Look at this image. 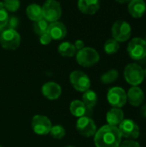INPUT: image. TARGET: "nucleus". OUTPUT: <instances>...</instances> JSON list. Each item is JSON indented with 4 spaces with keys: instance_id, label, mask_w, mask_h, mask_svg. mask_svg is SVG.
<instances>
[{
    "instance_id": "f257e3e1",
    "label": "nucleus",
    "mask_w": 146,
    "mask_h": 147,
    "mask_svg": "<svg viewBox=\"0 0 146 147\" xmlns=\"http://www.w3.org/2000/svg\"><path fill=\"white\" fill-rule=\"evenodd\" d=\"M96 147H119L122 136L118 127L105 125L96 131L94 135Z\"/></svg>"
},
{
    "instance_id": "f03ea898",
    "label": "nucleus",
    "mask_w": 146,
    "mask_h": 147,
    "mask_svg": "<svg viewBox=\"0 0 146 147\" xmlns=\"http://www.w3.org/2000/svg\"><path fill=\"white\" fill-rule=\"evenodd\" d=\"M124 78L132 86H138L145 79L144 69L136 63H131L125 67Z\"/></svg>"
},
{
    "instance_id": "7ed1b4c3",
    "label": "nucleus",
    "mask_w": 146,
    "mask_h": 147,
    "mask_svg": "<svg viewBox=\"0 0 146 147\" xmlns=\"http://www.w3.org/2000/svg\"><path fill=\"white\" fill-rule=\"evenodd\" d=\"M76 59L81 66L90 67L98 63L100 55L98 52L92 47H83L77 53Z\"/></svg>"
},
{
    "instance_id": "20e7f679",
    "label": "nucleus",
    "mask_w": 146,
    "mask_h": 147,
    "mask_svg": "<svg viewBox=\"0 0 146 147\" xmlns=\"http://www.w3.org/2000/svg\"><path fill=\"white\" fill-rule=\"evenodd\" d=\"M42 15L48 22H58L62 15L60 3L56 0H46L42 6Z\"/></svg>"
},
{
    "instance_id": "39448f33",
    "label": "nucleus",
    "mask_w": 146,
    "mask_h": 147,
    "mask_svg": "<svg viewBox=\"0 0 146 147\" xmlns=\"http://www.w3.org/2000/svg\"><path fill=\"white\" fill-rule=\"evenodd\" d=\"M127 53L133 60H141L146 57V41L145 39L135 37L127 46Z\"/></svg>"
},
{
    "instance_id": "423d86ee",
    "label": "nucleus",
    "mask_w": 146,
    "mask_h": 147,
    "mask_svg": "<svg viewBox=\"0 0 146 147\" xmlns=\"http://www.w3.org/2000/svg\"><path fill=\"white\" fill-rule=\"evenodd\" d=\"M132 34L131 25L125 20L116 21L112 27V36L118 42L127 41Z\"/></svg>"
},
{
    "instance_id": "0eeeda50",
    "label": "nucleus",
    "mask_w": 146,
    "mask_h": 147,
    "mask_svg": "<svg viewBox=\"0 0 146 147\" xmlns=\"http://www.w3.org/2000/svg\"><path fill=\"white\" fill-rule=\"evenodd\" d=\"M0 44L6 50H15L21 44V36L15 29L8 28L1 34Z\"/></svg>"
},
{
    "instance_id": "6e6552de",
    "label": "nucleus",
    "mask_w": 146,
    "mask_h": 147,
    "mask_svg": "<svg viewBox=\"0 0 146 147\" xmlns=\"http://www.w3.org/2000/svg\"><path fill=\"white\" fill-rule=\"evenodd\" d=\"M70 82L73 88L80 92H84L89 90L91 84L89 76L81 71H72L70 74Z\"/></svg>"
},
{
    "instance_id": "1a4fd4ad",
    "label": "nucleus",
    "mask_w": 146,
    "mask_h": 147,
    "mask_svg": "<svg viewBox=\"0 0 146 147\" xmlns=\"http://www.w3.org/2000/svg\"><path fill=\"white\" fill-rule=\"evenodd\" d=\"M108 102L113 108L121 109L127 102L126 92L120 87H113L109 89L107 95Z\"/></svg>"
},
{
    "instance_id": "9d476101",
    "label": "nucleus",
    "mask_w": 146,
    "mask_h": 147,
    "mask_svg": "<svg viewBox=\"0 0 146 147\" xmlns=\"http://www.w3.org/2000/svg\"><path fill=\"white\" fill-rule=\"evenodd\" d=\"M121 136L128 140H136L139 138L140 129L139 125L132 119H124L118 127Z\"/></svg>"
},
{
    "instance_id": "9b49d317",
    "label": "nucleus",
    "mask_w": 146,
    "mask_h": 147,
    "mask_svg": "<svg viewBox=\"0 0 146 147\" xmlns=\"http://www.w3.org/2000/svg\"><path fill=\"white\" fill-rule=\"evenodd\" d=\"M76 129L83 137L94 136L96 133V125L90 117H81L76 123Z\"/></svg>"
},
{
    "instance_id": "f8f14e48",
    "label": "nucleus",
    "mask_w": 146,
    "mask_h": 147,
    "mask_svg": "<svg viewBox=\"0 0 146 147\" xmlns=\"http://www.w3.org/2000/svg\"><path fill=\"white\" fill-rule=\"evenodd\" d=\"M52 122L45 115H37L32 119V128L34 134L38 135H46L52 128Z\"/></svg>"
},
{
    "instance_id": "ddd939ff",
    "label": "nucleus",
    "mask_w": 146,
    "mask_h": 147,
    "mask_svg": "<svg viewBox=\"0 0 146 147\" xmlns=\"http://www.w3.org/2000/svg\"><path fill=\"white\" fill-rule=\"evenodd\" d=\"M71 113L78 118L81 117H91L93 115V109L87 106L83 101L75 100L72 101L70 105Z\"/></svg>"
},
{
    "instance_id": "4468645a",
    "label": "nucleus",
    "mask_w": 146,
    "mask_h": 147,
    "mask_svg": "<svg viewBox=\"0 0 146 147\" xmlns=\"http://www.w3.org/2000/svg\"><path fill=\"white\" fill-rule=\"evenodd\" d=\"M127 102L133 107H139L145 100V93L139 86H132L126 92Z\"/></svg>"
},
{
    "instance_id": "2eb2a0df",
    "label": "nucleus",
    "mask_w": 146,
    "mask_h": 147,
    "mask_svg": "<svg viewBox=\"0 0 146 147\" xmlns=\"http://www.w3.org/2000/svg\"><path fill=\"white\" fill-rule=\"evenodd\" d=\"M41 92L46 98L49 100H57L61 96L62 90L59 84L54 82H47L42 86Z\"/></svg>"
},
{
    "instance_id": "dca6fc26",
    "label": "nucleus",
    "mask_w": 146,
    "mask_h": 147,
    "mask_svg": "<svg viewBox=\"0 0 146 147\" xmlns=\"http://www.w3.org/2000/svg\"><path fill=\"white\" fill-rule=\"evenodd\" d=\"M47 33L51 36L52 40H63L67 34L66 27L64 23L60 22H51L47 28Z\"/></svg>"
},
{
    "instance_id": "f3484780",
    "label": "nucleus",
    "mask_w": 146,
    "mask_h": 147,
    "mask_svg": "<svg viewBox=\"0 0 146 147\" xmlns=\"http://www.w3.org/2000/svg\"><path fill=\"white\" fill-rule=\"evenodd\" d=\"M77 6L79 10L85 15H95L100 9L99 0H78Z\"/></svg>"
},
{
    "instance_id": "a211bd4d",
    "label": "nucleus",
    "mask_w": 146,
    "mask_h": 147,
    "mask_svg": "<svg viewBox=\"0 0 146 147\" xmlns=\"http://www.w3.org/2000/svg\"><path fill=\"white\" fill-rule=\"evenodd\" d=\"M128 12L133 18H141L146 12V3L144 0H131L128 3Z\"/></svg>"
},
{
    "instance_id": "6ab92c4d",
    "label": "nucleus",
    "mask_w": 146,
    "mask_h": 147,
    "mask_svg": "<svg viewBox=\"0 0 146 147\" xmlns=\"http://www.w3.org/2000/svg\"><path fill=\"white\" fill-rule=\"evenodd\" d=\"M125 115L121 109L120 108H112L108 110L106 115V120L108 122V125L117 127L119 126L121 121L124 120Z\"/></svg>"
},
{
    "instance_id": "aec40b11",
    "label": "nucleus",
    "mask_w": 146,
    "mask_h": 147,
    "mask_svg": "<svg viewBox=\"0 0 146 147\" xmlns=\"http://www.w3.org/2000/svg\"><path fill=\"white\" fill-rule=\"evenodd\" d=\"M26 14L27 16L33 22H36L43 18L42 7L37 3L29 4L26 9Z\"/></svg>"
},
{
    "instance_id": "412c9836",
    "label": "nucleus",
    "mask_w": 146,
    "mask_h": 147,
    "mask_svg": "<svg viewBox=\"0 0 146 147\" xmlns=\"http://www.w3.org/2000/svg\"><path fill=\"white\" fill-rule=\"evenodd\" d=\"M58 51L59 54L63 57H73L77 53V49L74 44L68 42V41L62 42L59 46Z\"/></svg>"
},
{
    "instance_id": "4be33fe9",
    "label": "nucleus",
    "mask_w": 146,
    "mask_h": 147,
    "mask_svg": "<svg viewBox=\"0 0 146 147\" xmlns=\"http://www.w3.org/2000/svg\"><path fill=\"white\" fill-rule=\"evenodd\" d=\"M82 98H83V102L87 106H89V108H92V109L96 105L97 101H98V96H97L96 93L91 90H88L84 91Z\"/></svg>"
},
{
    "instance_id": "5701e85b",
    "label": "nucleus",
    "mask_w": 146,
    "mask_h": 147,
    "mask_svg": "<svg viewBox=\"0 0 146 147\" xmlns=\"http://www.w3.org/2000/svg\"><path fill=\"white\" fill-rule=\"evenodd\" d=\"M119 78V72L115 69H112L103 73L101 77V82L105 84H109L115 82Z\"/></svg>"
},
{
    "instance_id": "b1692460",
    "label": "nucleus",
    "mask_w": 146,
    "mask_h": 147,
    "mask_svg": "<svg viewBox=\"0 0 146 147\" xmlns=\"http://www.w3.org/2000/svg\"><path fill=\"white\" fill-rule=\"evenodd\" d=\"M120 49V42H118L114 38L108 39L104 44V51L107 54L112 55L116 53Z\"/></svg>"
},
{
    "instance_id": "393cba45",
    "label": "nucleus",
    "mask_w": 146,
    "mask_h": 147,
    "mask_svg": "<svg viewBox=\"0 0 146 147\" xmlns=\"http://www.w3.org/2000/svg\"><path fill=\"white\" fill-rule=\"evenodd\" d=\"M48 26H49V23L46 20H45L44 18L39 20V21H36V22H34V25H33V29H34V32L38 34V35H41L43 34L44 33H46L47 32V28H48Z\"/></svg>"
},
{
    "instance_id": "a878e982",
    "label": "nucleus",
    "mask_w": 146,
    "mask_h": 147,
    "mask_svg": "<svg viewBox=\"0 0 146 147\" xmlns=\"http://www.w3.org/2000/svg\"><path fill=\"white\" fill-rule=\"evenodd\" d=\"M49 134H51V136L52 138L57 139V140H61L65 135V129L61 125L52 126V128H51Z\"/></svg>"
},
{
    "instance_id": "bb28decb",
    "label": "nucleus",
    "mask_w": 146,
    "mask_h": 147,
    "mask_svg": "<svg viewBox=\"0 0 146 147\" xmlns=\"http://www.w3.org/2000/svg\"><path fill=\"white\" fill-rule=\"evenodd\" d=\"M3 4L7 11L15 12L20 8V0H3Z\"/></svg>"
},
{
    "instance_id": "cd10ccee",
    "label": "nucleus",
    "mask_w": 146,
    "mask_h": 147,
    "mask_svg": "<svg viewBox=\"0 0 146 147\" xmlns=\"http://www.w3.org/2000/svg\"><path fill=\"white\" fill-rule=\"evenodd\" d=\"M9 22L8 11L3 7V3H0V29L4 28Z\"/></svg>"
},
{
    "instance_id": "c85d7f7f",
    "label": "nucleus",
    "mask_w": 146,
    "mask_h": 147,
    "mask_svg": "<svg viewBox=\"0 0 146 147\" xmlns=\"http://www.w3.org/2000/svg\"><path fill=\"white\" fill-rule=\"evenodd\" d=\"M51 41H52V38H51V36L49 35V34L47 32L44 33L41 35H40V44L48 45V44L51 43Z\"/></svg>"
},
{
    "instance_id": "c756f323",
    "label": "nucleus",
    "mask_w": 146,
    "mask_h": 147,
    "mask_svg": "<svg viewBox=\"0 0 146 147\" xmlns=\"http://www.w3.org/2000/svg\"><path fill=\"white\" fill-rule=\"evenodd\" d=\"M119 147H141V146H140V145H139L137 141H135V140H125V141L121 142Z\"/></svg>"
},
{
    "instance_id": "7c9ffc66",
    "label": "nucleus",
    "mask_w": 146,
    "mask_h": 147,
    "mask_svg": "<svg viewBox=\"0 0 146 147\" xmlns=\"http://www.w3.org/2000/svg\"><path fill=\"white\" fill-rule=\"evenodd\" d=\"M8 24H9V28H13L15 29L17 25H18V21H17V18H15V17H12L10 20H9L8 22Z\"/></svg>"
},
{
    "instance_id": "2f4dec72",
    "label": "nucleus",
    "mask_w": 146,
    "mask_h": 147,
    "mask_svg": "<svg viewBox=\"0 0 146 147\" xmlns=\"http://www.w3.org/2000/svg\"><path fill=\"white\" fill-rule=\"evenodd\" d=\"M74 46H75L76 49L79 51V50H81V49H83V48L84 47V43H83V41L81 40H77L75 41Z\"/></svg>"
},
{
    "instance_id": "473e14b6",
    "label": "nucleus",
    "mask_w": 146,
    "mask_h": 147,
    "mask_svg": "<svg viewBox=\"0 0 146 147\" xmlns=\"http://www.w3.org/2000/svg\"><path fill=\"white\" fill-rule=\"evenodd\" d=\"M140 115H141L144 118H145L146 119V104L145 105H144V106L141 108V109H140Z\"/></svg>"
},
{
    "instance_id": "72a5a7b5",
    "label": "nucleus",
    "mask_w": 146,
    "mask_h": 147,
    "mask_svg": "<svg viewBox=\"0 0 146 147\" xmlns=\"http://www.w3.org/2000/svg\"><path fill=\"white\" fill-rule=\"evenodd\" d=\"M114 1H116L120 3H129L131 0H114Z\"/></svg>"
},
{
    "instance_id": "f704fd0d",
    "label": "nucleus",
    "mask_w": 146,
    "mask_h": 147,
    "mask_svg": "<svg viewBox=\"0 0 146 147\" xmlns=\"http://www.w3.org/2000/svg\"><path fill=\"white\" fill-rule=\"evenodd\" d=\"M144 75H145V78H146V68L144 70Z\"/></svg>"
},
{
    "instance_id": "c9c22d12",
    "label": "nucleus",
    "mask_w": 146,
    "mask_h": 147,
    "mask_svg": "<svg viewBox=\"0 0 146 147\" xmlns=\"http://www.w3.org/2000/svg\"><path fill=\"white\" fill-rule=\"evenodd\" d=\"M65 147H74V146H65Z\"/></svg>"
},
{
    "instance_id": "e433bc0d",
    "label": "nucleus",
    "mask_w": 146,
    "mask_h": 147,
    "mask_svg": "<svg viewBox=\"0 0 146 147\" xmlns=\"http://www.w3.org/2000/svg\"><path fill=\"white\" fill-rule=\"evenodd\" d=\"M145 41H146V35H145Z\"/></svg>"
},
{
    "instance_id": "4c0bfd02",
    "label": "nucleus",
    "mask_w": 146,
    "mask_h": 147,
    "mask_svg": "<svg viewBox=\"0 0 146 147\" xmlns=\"http://www.w3.org/2000/svg\"><path fill=\"white\" fill-rule=\"evenodd\" d=\"M0 147H3V146H1V145H0Z\"/></svg>"
}]
</instances>
